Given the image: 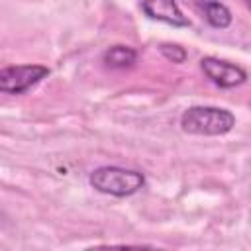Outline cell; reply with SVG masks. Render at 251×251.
Here are the masks:
<instances>
[{
	"label": "cell",
	"mask_w": 251,
	"mask_h": 251,
	"mask_svg": "<svg viewBox=\"0 0 251 251\" xmlns=\"http://www.w3.org/2000/svg\"><path fill=\"white\" fill-rule=\"evenodd\" d=\"M233 126L235 116L218 106H190L180 116V129L192 135H226Z\"/></svg>",
	"instance_id": "1"
},
{
	"label": "cell",
	"mask_w": 251,
	"mask_h": 251,
	"mask_svg": "<svg viewBox=\"0 0 251 251\" xmlns=\"http://www.w3.org/2000/svg\"><path fill=\"white\" fill-rule=\"evenodd\" d=\"M88 182L94 190H98L102 194L126 198L145 186V176H143V173L133 171V169L106 165V167L94 169L88 176Z\"/></svg>",
	"instance_id": "2"
},
{
	"label": "cell",
	"mask_w": 251,
	"mask_h": 251,
	"mask_svg": "<svg viewBox=\"0 0 251 251\" xmlns=\"http://www.w3.org/2000/svg\"><path fill=\"white\" fill-rule=\"evenodd\" d=\"M49 75L45 65H10L0 69V92L24 94Z\"/></svg>",
	"instance_id": "3"
},
{
	"label": "cell",
	"mask_w": 251,
	"mask_h": 251,
	"mask_svg": "<svg viewBox=\"0 0 251 251\" xmlns=\"http://www.w3.org/2000/svg\"><path fill=\"white\" fill-rule=\"evenodd\" d=\"M200 69L220 88H235L247 80V73L239 65L218 57H204L200 61Z\"/></svg>",
	"instance_id": "4"
},
{
	"label": "cell",
	"mask_w": 251,
	"mask_h": 251,
	"mask_svg": "<svg viewBox=\"0 0 251 251\" xmlns=\"http://www.w3.org/2000/svg\"><path fill=\"white\" fill-rule=\"evenodd\" d=\"M141 10L147 18L169 24L173 27H188L190 20L182 14L176 0H143Z\"/></svg>",
	"instance_id": "5"
},
{
	"label": "cell",
	"mask_w": 251,
	"mask_h": 251,
	"mask_svg": "<svg viewBox=\"0 0 251 251\" xmlns=\"http://www.w3.org/2000/svg\"><path fill=\"white\" fill-rule=\"evenodd\" d=\"M135 59H137V51L129 45H112L102 55L104 65L110 69H127L135 63Z\"/></svg>",
	"instance_id": "6"
},
{
	"label": "cell",
	"mask_w": 251,
	"mask_h": 251,
	"mask_svg": "<svg viewBox=\"0 0 251 251\" xmlns=\"http://www.w3.org/2000/svg\"><path fill=\"white\" fill-rule=\"evenodd\" d=\"M202 8H204V16H206V20H208V24L212 27L226 29L233 20L229 8L226 4H222V2H218V0H204Z\"/></svg>",
	"instance_id": "7"
},
{
	"label": "cell",
	"mask_w": 251,
	"mask_h": 251,
	"mask_svg": "<svg viewBox=\"0 0 251 251\" xmlns=\"http://www.w3.org/2000/svg\"><path fill=\"white\" fill-rule=\"evenodd\" d=\"M159 51H161V55H163L165 59H169V61H173V63H176V65L184 63L186 57H188L186 49L180 47V45H176V43H161Z\"/></svg>",
	"instance_id": "8"
}]
</instances>
